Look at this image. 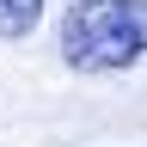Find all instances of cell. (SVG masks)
Instances as JSON below:
<instances>
[{"instance_id": "6da1fadb", "label": "cell", "mask_w": 147, "mask_h": 147, "mask_svg": "<svg viewBox=\"0 0 147 147\" xmlns=\"http://www.w3.org/2000/svg\"><path fill=\"white\" fill-rule=\"evenodd\" d=\"M147 55V0H74L61 18V61L74 74H123Z\"/></svg>"}, {"instance_id": "7a4b0ae2", "label": "cell", "mask_w": 147, "mask_h": 147, "mask_svg": "<svg viewBox=\"0 0 147 147\" xmlns=\"http://www.w3.org/2000/svg\"><path fill=\"white\" fill-rule=\"evenodd\" d=\"M43 25V0H0V43H18Z\"/></svg>"}]
</instances>
